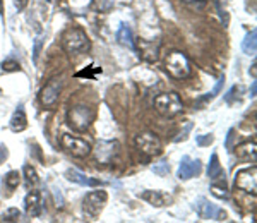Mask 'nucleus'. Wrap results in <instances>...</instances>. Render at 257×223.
I'll list each match as a JSON object with an SVG mask.
<instances>
[{
  "label": "nucleus",
  "mask_w": 257,
  "mask_h": 223,
  "mask_svg": "<svg viewBox=\"0 0 257 223\" xmlns=\"http://www.w3.org/2000/svg\"><path fill=\"white\" fill-rule=\"evenodd\" d=\"M62 43L64 48L67 50L70 55H76V53H84L89 50V38L84 31L79 28H70L64 33L62 36Z\"/></svg>",
  "instance_id": "nucleus-1"
},
{
  "label": "nucleus",
  "mask_w": 257,
  "mask_h": 223,
  "mask_svg": "<svg viewBox=\"0 0 257 223\" xmlns=\"http://www.w3.org/2000/svg\"><path fill=\"white\" fill-rule=\"evenodd\" d=\"M155 108L165 117H175L184 110V103L177 93H161L155 98Z\"/></svg>",
  "instance_id": "nucleus-2"
},
{
  "label": "nucleus",
  "mask_w": 257,
  "mask_h": 223,
  "mask_svg": "<svg viewBox=\"0 0 257 223\" xmlns=\"http://www.w3.org/2000/svg\"><path fill=\"white\" fill-rule=\"evenodd\" d=\"M167 72L175 79H185V77L190 76V62L187 57L184 55L182 52H172L167 59Z\"/></svg>",
  "instance_id": "nucleus-3"
},
{
  "label": "nucleus",
  "mask_w": 257,
  "mask_h": 223,
  "mask_svg": "<svg viewBox=\"0 0 257 223\" xmlns=\"http://www.w3.org/2000/svg\"><path fill=\"white\" fill-rule=\"evenodd\" d=\"M106 201H108V194L105 191H91L86 194L84 201H82V209H84V214L91 220L98 216L99 213L103 211Z\"/></svg>",
  "instance_id": "nucleus-4"
},
{
  "label": "nucleus",
  "mask_w": 257,
  "mask_h": 223,
  "mask_svg": "<svg viewBox=\"0 0 257 223\" xmlns=\"http://www.w3.org/2000/svg\"><path fill=\"white\" fill-rule=\"evenodd\" d=\"M93 119H94V112L89 106L84 105H77L69 112V126L79 132H84L88 129L91 122H93Z\"/></svg>",
  "instance_id": "nucleus-5"
},
{
  "label": "nucleus",
  "mask_w": 257,
  "mask_h": 223,
  "mask_svg": "<svg viewBox=\"0 0 257 223\" xmlns=\"http://www.w3.org/2000/svg\"><path fill=\"white\" fill-rule=\"evenodd\" d=\"M60 146L64 148L69 155L76 156V158H86V156L91 153V146L89 143H86L84 139L76 138V136L70 134H64L60 139Z\"/></svg>",
  "instance_id": "nucleus-6"
},
{
  "label": "nucleus",
  "mask_w": 257,
  "mask_h": 223,
  "mask_svg": "<svg viewBox=\"0 0 257 223\" xmlns=\"http://www.w3.org/2000/svg\"><path fill=\"white\" fill-rule=\"evenodd\" d=\"M136 148L144 153L146 156H156L161 153V141L156 134L153 132H141L139 136H136Z\"/></svg>",
  "instance_id": "nucleus-7"
},
{
  "label": "nucleus",
  "mask_w": 257,
  "mask_h": 223,
  "mask_svg": "<svg viewBox=\"0 0 257 223\" xmlns=\"http://www.w3.org/2000/svg\"><path fill=\"white\" fill-rule=\"evenodd\" d=\"M60 91H62V81L59 77H53L52 81H48V84L41 89V103H43L45 108L48 110H53L59 103V98H60Z\"/></svg>",
  "instance_id": "nucleus-8"
},
{
  "label": "nucleus",
  "mask_w": 257,
  "mask_h": 223,
  "mask_svg": "<svg viewBox=\"0 0 257 223\" xmlns=\"http://www.w3.org/2000/svg\"><path fill=\"white\" fill-rule=\"evenodd\" d=\"M235 187L240 189L243 192H250L255 196L257 191V168H245V170H240L235 177Z\"/></svg>",
  "instance_id": "nucleus-9"
},
{
  "label": "nucleus",
  "mask_w": 257,
  "mask_h": 223,
  "mask_svg": "<svg viewBox=\"0 0 257 223\" xmlns=\"http://www.w3.org/2000/svg\"><path fill=\"white\" fill-rule=\"evenodd\" d=\"M196 211L202 220H225L226 218V213L213 203H209L206 197H199L196 201Z\"/></svg>",
  "instance_id": "nucleus-10"
},
{
  "label": "nucleus",
  "mask_w": 257,
  "mask_h": 223,
  "mask_svg": "<svg viewBox=\"0 0 257 223\" xmlns=\"http://www.w3.org/2000/svg\"><path fill=\"white\" fill-rule=\"evenodd\" d=\"M118 143L117 141H98L94 148V156H96L98 163H110L111 158L117 155Z\"/></svg>",
  "instance_id": "nucleus-11"
},
{
  "label": "nucleus",
  "mask_w": 257,
  "mask_h": 223,
  "mask_svg": "<svg viewBox=\"0 0 257 223\" xmlns=\"http://www.w3.org/2000/svg\"><path fill=\"white\" fill-rule=\"evenodd\" d=\"M202 170L201 160H192L189 156H184L180 162V167H178V179L180 180H189L192 177H197Z\"/></svg>",
  "instance_id": "nucleus-12"
},
{
  "label": "nucleus",
  "mask_w": 257,
  "mask_h": 223,
  "mask_svg": "<svg viewBox=\"0 0 257 223\" xmlns=\"http://www.w3.org/2000/svg\"><path fill=\"white\" fill-rule=\"evenodd\" d=\"M24 211H26L28 216H40L41 211H43V204H41V192L36 191V189H30V192L24 197Z\"/></svg>",
  "instance_id": "nucleus-13"
},
{
  "label": "nucleus",
  "mask_w": 257,
  "mask_h": 223,
  "mask_svg": "<svg viewBox=\"0 0 257 223\" xmlns=\"http://www.w3.org/2000/svg\"><path fill=\"white\" fill-rule=\"evenodd\" d=\"M141 199L148 201L149 204L156 206V208H161V206H167L170 201H172V197L168 196V194L161 192V191H146L143 194H139Z\"/></svg>",
  "instance_id": "nucleus-14"
},
{
  "label": "nucleus",
  "mask_w": 257,
  "mask_h": 223,
  "mask_svg": "<svg viewBox=\"0 0 257 223\" xmlns=\"http://www.w3.org/2000/svg\"><path fill=\"white\" fill-rule=\"evenodd\" d=\"M65 175H67V179L70 180V182L79 184V185H88V187H96V185H103V182H99V180H96V179H89V177H86L84 173L77 172L76 168H69Z\"/></svg>",
  "instance_id": "nucleus-15"
},
{
  "label": "nucleus",
  "mask_w": 257,
  "mask_h": 223,
  "mask_svg": "<svg viewBox=\"0 0 257 223\" xmlns=\"http://www.w3.org/2000/svg\"><path fill=\"white\" fill-rule=\"evenodd\" d=\"M28 127V117H26V112H24V106L19 105L16 108L14 115L11 119V129L14 132H23Z\"/></svg>",
  "instance_id": "nucleus-16"
},
{
  "label": "nucleus",
  "mask_w": 257,
  "mask_h": 223,
  "mask_svg": "<svg viewBox=\"0 0 257 223\" xmlns=\"http://www.w3.org/2000/svg\"><path fill=\"white\" fill-rule=\"evenodd\" d=\"M117 41L122 47H127L131 50H136V43H134V35H132V30L127 26V24H120L118 31H117Z\"/></svg>",
  "instance_id": "nucleus-17"
},
{
  "label": "nucleus",
  "mask_w": 257,
  "mask_h": 223,
  "mask_svg": "<svg viewBox=\"0 0 257 223\" xmlns=\"http://www.w3.org/2000/svg\"><path fill=\"white\" fill-rule=\"evenodd\" d=\"M255 150H257V144L255 141H248V143H243V144H240V146L235 148V155L238 156L240 160H252L254 162L255 160Z\"/></svg>",
  "instance_id": "nucleus-18"
},
{
  "label": "nucleus",
  "mask_w": 257,
  "mask_h": 223,
  "mask_svg": "<svg viewBox=\"0 0 257 223\" xmlns=\"http://www.w3.org/2000/svg\"><path fill=\"white\" fill-rule=\"evenodd\" d=\"M208 177L211 180H225V172H223L221 165H219L216 153L211 155V160H209V165H208Z\"/></svg>",
  "instance_id": "nucleus-19"
},
{
  "label": "nucleus",
  "mask_w": 257,
  "mask_h": 223,
  "mask_svg": "<svg viewBox=\"0 0 257 223\" xmlns=\"http://www.w3.org/2000/svg\"><path fill=\"white\" fill-rule=\"evenodd\" d=\"M242 50L243 53H247V55H255V52H257V31L255 30L247 33L245 40L242 41Z\"/></svg>",
  "instance_id": "nucleus-20"
},
{
  "label": "nucleus",
  "mask_w": 257,
  "mask_h": 223,
  "mask_svg": "<svg viewBox=\"0 0 257 223\" xmlns=\"http://www.w3.org/2000/svg\"><path fill=\"white\" fill-rule=\"evenodd\" d=\"M23 172H24V185H26V189H28V191H30V189H35L36 185H38V182H40L36 170L31 167V165H24Z\"/></svg>",
  "instance_id": "nucleus-21"
},
{
  "label": "nucleus",
  "mask_w": 257,
  "mask_h": 223,
  "mask_svg": "<svg viewBox=\"0 0 257 223\" xmlns=\"http://www.w3.org/2000/svg\"><path fill=\"white\" fill-rule=\"evenodd\" d=\"M223 84H225V74H223V76H219V79H218V82H216V86H214V88H213V91H211V93H206L204 96L199 98L197 103H196L197 108H201V106L204 105V103H208V101L213 100V98L216 96V94H218L219 91H221Z\"/></svg>",
  "instance_id": "nucleus-22"
},
{
  "label": "nucleus",
  "mask_w": 257,
  "mask_h": 223,
  "mask_svg": "<svg viewBox=\"0 0 257 223\" xmlns=\"http://www.w3.org/2000/svg\"><path fill=\"white\" fill-rule=\"evenodd\" d=\"M19 182H21V175L18 170H11L6 177H4V184H6V187L11 189V191L18 187Z\"/></svg>",
  "instance_id": "nucleus-23"
},
{
  "label": "nucleus",
  "mask_w": 257,
  "mask_h": 223,
  "mask_svg": "<svg viewBox=\"0 0 257 223\" xmlns=\"http://www.w3.org/2000/svg\"><path fill=\"white\" fill-rule=\"evenodd\" d=\"M141 53L146 60H156L158 59V48H149V41H141Z\"/></svg>",
  "instance_id": "nucleus-24"
},
{
  "label": "nucleus",
  "mask_w": 257,
  "mask_h": 223,
  "mask_svg": "<svg viewBox=\"0 0 257 223\" xmlns=\"http://www.w3.org/2000/svg\"><path fill=\"white\" fill-rule=\"evenodd\" d=\"M21 218V211L18 208H9L7 211L0 214V223L2 221H18Z\"/></svg>",
  "instance_id": "nucleus-25"
},
{
  "label": "nucleus",
  "mask_w": 257,
  "mask_h": 223,
  "mask_svg": "<svg viewBox=\"0 0 257 223\" xmlns=\"http://www.w3.org/2000/svg\"><path fill=\"white\" fill-rule=\"evenodd\" d=\"M151 170L156 173V175H160V177H165V175H168V172H170V165L167 160H161L160 163H155L151 167Z\"/></svg>",
  "instance_id": "nucleus-26"
},
{
  "label": "nucleus",
  "mask_w": 257,
  "mask_h": 223,
  "mask_svg": "<svg viewBox=\"0 0 257 223\" xmlns=\"http://www.w3.org/2000/svg\"><path fill=\"white\" fill-rule=\"evenodd\" d=\"M211 192H213L216 197H219V199H228V191H226L225 184H223V187L218 184H213L211 185Z\"/></svg>",
  "instance_id": "nucleus-27"
},
{
  "label": "nucleus",
  "mask_w": 257,
  "mask_h": 223,
  "mask_svg": "<svg viewBox=\"0 0 257 223\" xmlns=\"http://www.w3.org/2000/svg\"><path fill=\"white\" fill-rule=\"evenodd\" d=\"M94 4H96V9L99 12H108L113 9L115 0H94Z\"/></svg>",
  "instance_id": "nucleus-28"
},
{
  "label": "nucleus",
  "mask_w": 257,
  "mask_h": 223,
  "mask_svg": "<svg viewBox=\"0 0 257 223\" xmlns=\"http://www.w3.org/2000/svg\"><path fill=\"white\" fill-rule=\"evenodd\" d=\"M41 47H43V38L38 36V38L35 40V50H33V60H35V64L38 62V57L41 53Z\"/></svg>",
  "instance_id": "nucleus-29"
},
{
  "label": "nucleus",
  "mask_w": 257,
  "mask_h": 223,
  "mask_svg": "<svg viewBox=\"0 0 257 223\" xmlns=\"http://www.w3.org/2000/svg\"><path fill=\"white\" fill-rule=\"evenodd\" d=\"M2 71H6V72L19 71V64L14 60H6V62H2Z\"/></svg>",
  "instance_id": "nucleus-30"
},
{
  "label": "nucleus",
  "mask_w": 257,
  "mask_h": 223,
  "mask_svg": "<svg viewBox=\"0 0 257 223\" xmlns=\"http://www.w3.org/2000/svg\"><path fill=\"white\" fill-rule=\"evenodd\" d=\"M197 144L199 146H208V144H211L214 141V138H213V134H206V136H197Z\"/></svg>",
  "instance_id": "nucleus-31"
},
{
  "label": "nucleus",
  "mask_w": 257,
  "mask_h": 223,
  "mask_svg": "<svg viewBox=\"0 0 257 223\" xmlns=\"http://www.w3.org/2000/svg\"><path fill=\"white\" fill-rule=\"evenodd\" d=\"M7 156H9V150H7L6 144H0V165L7 160Z\"/></svg>",
  "instance_id": "nucleus-32"
},
{
  "label": "nucleus",
  "mask_w": 257,
  "mask_h": 223,
  "mask_svg": "<svg viewBox=\"0 0 257 223\" xmlns=\"http://www.w3.org/2000/svg\"><path fill=\"white\" fill-rule=\"evenodd\" d=\"M190 129H192V124L189 122L187 126H185V131H184V132H180V136H178V138H175V141H177V143H178V141H184V139L187 138V132H189Z\"/></svg>",
  "instance_id": "nucleus-33"
},
{
  "label": "nucleus",
  "mask_w": 257,
  "mask_h": 223,
  "mask_svg": "<svg viewBox=\"0 0 257 223\" xmlns=\"http://www.w3.org/2000/svg\"><path fill=\"white\" fill-rule=\"evenodd\" d=\"M28 6V0H14V7L18 9V12L24 11V7Z\"/></svg>",
  "instance_id": "nucleus-34"
},
{
  "label": "nucleus",
  "mask_w": 257,
  "mask_h": 223,
  "mask_svg": "<svg viewBox=\"0 0 257 223\" xmlns=\"http://www.w3.org/2000/svg\"><path fill=\"white\" fill-rule=\"evenodd\" d=\"M255 93H257V82L254 79V82H252V88H250V96L255 98Z\"/></svg>",
  "instance_id": "nucleus-35"
},
{
  "label": "nucleus",
  "mask_w": 257,
  "mask_h": 223,
  "mask_svg": "<svg viewBox=\"0 0 257 223\" xmlns=\"http://www.w3.org/2000/svg\"><path fill=\"white\" fill-rule=\"evenodd\" d=\"M0 16L4 18V0H0Z\"/></svg>",
  "instance_id": "nucleus-36"
}]
</instances>
